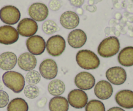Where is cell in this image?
<instances>
[{
  "label": "cell",
  "mask_w": 133,
  "mask_h": 111,
  "mask_svg": "<svg viewBox=\"0 0 133 111\" xmlns=\"http://www.w3.org/2000/svg\"><path fill=\"white\" fill-rule=\"evenodd\" d=\"M48 92L54 96H60L65 90V85L61 80L54 79L48 86Z\"/></svg>",
  "instance_id": "obj_23"
},
{
  "label": "cell",
  "mask_w": 133,
  "mask_h": 111,
  "mask_svg": "<svg viewBox=\"0 0 133 111\" xmlns=\"http://www.w3.org/2000/svg\"><path fill=\"white\" fill-rule=\"evenodd\" d=\"M21 14L17 7L7 5L0 9V20L9 25H15L20 21Z\"/></svg>",
  "instance_id": "obj_5"
},
{
  "label": "cell",
  "mask_w": 133,
  "mask_h": 111,
  "mask_svg": "<svg viewBox=\"0 0 133 111\" xmlns=\"http://www.w3.org/2000/svg\"><path fill=\"white\" fill-rule=\"evenodd\" d=\"M42 29L46 34H52L59 30L57 24L53 20H46L42 25Z\"/></svg>",
  "instance_id": "obj_25"
},
{
  "label": "cell",
  "mask_w": 133,
  "mask_h": 111,
  "mask_svg": "<svg viewBox=\"0 0 133 111\" xmlns=\"http://www.w3.org/2000/svg\"><path fill=\"white\" fill-rule=\"evenodd\" d=\"M18 39L19 33L15 27L9 25L0 27V44L11 45L16 42Z\"/></svg>",
  "instance_id": "obj_8"
},
{
  "label": "cell",
  "mask_w": 133,
  "mask_h": 111,
  "mask_svg": "<svg viewBox=\"0 0 133 111\" xmlns=\"http://www.w3.org/2000/svg\"><path fill=\"white\" fill-rule=\"evenodd\" d=\"M9 103V96L6 92L0 90V108H4Z\"/></svg>",
  "instance_id": "obj_28"
},
{
  "label": "cell",
  "mask_w": 133,
  "mask_h": 111,
  "mask_svg": "<svg viewBox=\"0 0 133 111\" xmlns=\"http://www.w3.org/2000/svg\"><path fill=\"white\" fill-rule=\"evenodd\" d=\"M17 63L20 69L24 71H29L35 68L37 62L35 55L28 52H25L20 55L18 58Z\"/></svg>",
  "instance_id": "obj_18"
},
{
  "label": "cell",
  "mask_w": 133,
  "mask_h": 111,
  "mask_svg": "<svg viewBox=\"0 0 133 111\" xmlns=\"http://www.w3.org/2000/svg\"><path fill=\"white\" fill-rule=\"evenodd\" d=\"M17 31L22 36L31 37L37 32V23L31 18H24L18 24Z\"/></svg>",
  "instance_id": "obj_10"
},
{
  "label": "cell",
  "mask_w": 133,
  "mask_h": 111,
  "mask_svg": "<svg viewBox=\"0 0 133 111\" xmlns=\"http://www.w3.org/2000/svg\"><path fill=\"white\" fill-rule=\"evenodd\" d=\"M29 106L25 99L16 98L12 99L7 105V111H28Z\"/></svg>",
  "instance_id": "obj_22"
},
{
  "label": "cell",
  "mask_w": 133,
  "mask_h": 111,
  "mask_svg": "<svg viewBox=\"0 0 133 111\" xmlns=\"http://www.w3.org/2000/svg\"><path fill=\"white\" fill-rule=\"evenodd\" d=\"M67 100L71 107L80 109L86 106L88 103V96L84 90L75 89L71 90L68 94Z\"/></svg>",
  "instance_id": "obj_6"
},
{
  "label": "cell",
  "mask_w": 133,
  "mask_h": 111,
  "mask_svg": "<svg viewBox=\"0 0 133 111\" xmlns=\"http://www.w3.org/2000/svg\"><path fill=\"white\" fill-rule=\"evenodd\" d=\"M57 63L50 58L44 60L39 66L41 76L45 79L51 80L56 78L57 75Z\"/></svg>",
  "instance_id": "obj_11"
},
{
  "label": "cell",
  "mask_w": 133,
  "mask_h": 111,
  "mask_svg": "<svg viewBox=\"0 0 133 111\" xmlns=\"http://www.w3.org/2000/svg\"><path fill=\"white\" fill-rule=\"evenodd\" d=\"M85 0H69L70 3L75 7H80L84 3Z\"/></svg>",
  "instance_id": "obj_30"
},
{
  "label": "cell",
  "mask_w": 133,
  "mask_h": 111,
  "mask_svg": "<svg viewBox=\"0 0 133 111\" xmlns=\"http://www.w3.org/2000/svg\"><path fill=\"white\" fill-rule=\"evenodd\" d=\"M85 111H106L104 103L99 100L92 99L87 103Z\"/></svg>",
  "instance_id": "obj_24"
},
{
  "label": "cell",
  "mask_w": 133,
  "mask_h": 111,
  "mask_svg": "<svg viewBox=\"0 0 133 111\" xmlns=\"http://www.w3.org/2000/svg\"><path fill=\"white\" fill-rule=\"evenodd\" d=\"M62 7V3L59 0H51L49 3V8L53 11H57Z\"/></svg>",
  "instance_id": "obj_29"
},
{
  "label": "cell",
  "mask_w": 133,
  "mask_h": 111,
  "mask_svg": "<svg viewBox=\"0 0 133 111\" xmlns=\"http://www.w3.org/2000/svg\"><path fill=\"white\" fill-rule=\"evenodd\" d=\"M60 24L66 29L76 28L80 23V18L77 13L73 11H66L60 16Z\"/></svg>",
  "instance_id": "obj_16"
},
{
  "label": "cell",
  "mask_w": 133,
  "mask_h": 111,
  "mask_svg": "<svg viewBox=\"0 0 133 111\" xmlns=\"http://www.w3.org/2000/svg\"><path fill=\"white\" fill-rule=\"evenodd\" d=\"M17 61V57L13 52H4L0 55V68L10 71L15 67Z\"/></svg>",
  "instance_id": "obj_19"
},
{
  "label": "cell",
  "mask_w": 133,
  "mask_h": 111,
  "mask_svg": "<svg viewBox=\"0 0 133 111\" xmlns=\"http://www.w3.org/2000/svg\"><path fill=\"white\" fill-rule=\"evenodd\" d=\"M113 87L110 82L102 80L97 83L95 86L94 92L96 96L102 100L109 99L113 94Z\"/></svg>",
  "instance_id": "obj_14"
},
{
  "label": "cell",
  "mask_w": 133,
  "mask_h": 111,
  "mask_svg": "<svg viewBox=\"0 0 133 111\" xmlns=\"http://www.w3.org/2000/svg\"><path fill=\"white\" fill-rule=\"evenodd\" d=\"M78 65L84 70H95L100 65V59L98 56L88 49H82L78 51L76 55Z\"/></svg>",
  "instance_id": "obj_2"
},
{
  "label": "cell",
  "mask_w": 133,
  "mask_h": 111,
  "mask_svg": "<svg viewBox=\"0 0 133 111\" xmlns=\"http://www.w3.org/2000/svg\"><path fill=\"white\" fill-rule=\"evenodd\" d=\"M75 85L82 90H89L95 85V79L91 73L87 71L80 72L75 78Z\"/></svg>",
  "instance_id": "obj_12"
},
{
  "label": "cell",
  "mask_w": 133,
  "mask_h": 111,
  "mask_svg": "<svg viewBox=\"0 0 133 111\" xmlns=\"http://www.w3.org/2000/svg\"><path fill=\"white\" fill-rule=\"evenodd\" d=\"M107 111H125V110L124 109H123L122 108H121V107H112V108H109Z\"/></svg>",
  "instance_id": "obj_31"
},
{
  "label": "cell",
  "mask_w": 133,
  "mask_h": 111,
  "mask_svg": "<svg viewBox=\"0 0 133 111\" xmlns=\"http://www.w3.org/2000/svg\"><path fill=\"white\" fill-rule=\"evenodd\" d=\"M69 103L68 100L62 96H55L50 100V111H68Z\"/></svg>",
  "instance_id": "obj_21"
},
{
  "label": "cell",
  "mask_w": 133,
  "mask_h": 111,
  "mask_svg": "<svg viewBox=\"0 0 133 111\" xmlns=\"http://www.w3.org/2000/svg\"><path fill=\"white\" fill-rule=\"evenodd\" d=\"M117 104L121 107L127 109L133 108V91L130 90H123L118 92L115 96Z\"/></svg>",
  "instance_id": "obj_17"
},
{
  "label": "cell",
  "mask_w": 133,
  "mask_h": 111,
  "mask_svg": "<svg viewBox=\"0 0 133 111\" xmlns=\"http://www.w3.org/2000/svg\"><path fill=\"white\" fill-rule=\"evenodd\" d=\"M24 93L25 96L29 99H35L39 95V89L36 85H28L24 87Z\"/></svg>",
  "instance_id": "obj_27"
},
{
  "label": "cell",
  "mask_w": 133,
  "mask_h": 111,
  "mask_svg": "<svg viewBox=\"0 0 133 111\" xmlns=\"http://www.w3.org/2000/svg\"><path fill=\"white\" fill-rule=\"evenodd\" d=\"M28 50L33 55L43 54L46 49V42L43 37L39 35H33L29 37L26 40Z\"/></svg>",
  "instance_id": "obj_7"
},
{
  "label": "cell",
  "mask_w": 133,
  "mask_h": 111,
  "mask_svg": "<svg viewBox=\"0 0 133 111\" xmlns=\"http://www.w3.org/2000/svg\"><path fill=\"white\" fill-rule=\"evenodd\" d=\"M106 77L110 83L114 85H121L126 81L127 73L123 68L114 66L107 70Z\"/></svg>",
  "instance_id": "obj_9"
},
{
  "label": "cell",
  "mask_w": 133,
  "mask_h": 111,
  "mask_svg": "<svg viewBox=\"0 0 133 111\" xmlns=\"http://www.w3.org/2000/svg\"><path fill=\"white\" fill-rule=\"evenodd\" d=\"M3 83L8 88L16 94L21 92L25 87V78L20 73L7 71L2 76Z\"/></svg>",
  "instance_id": "obj_1"
},
{
  "label": "cell",
  "mask_w": 133,
  "mask_h": 111,
  "mask_svg": "<svg viewBox=\"0 0 133 111\" xmlns=\"http://www.w3.org/2000/svg\"><path fill=\"white\" fill-rule=\"evenodd\" d=\"M29 16L35 21H43L47 18L49 14L48 8L42 3H33L28 9Z\"/></svg>",
  "instance_id": "obj_13"
},
{
  "label": "cell",
  "mask_w": 133,
  "mask_h": 111,
  "mask_svg": "<svg viewBox=\"0 0 133 111\" xmlns=\"http://www.w3.org/2000/svg\"><path fill=\"white\" fill-rule=\"evenodd\" d=\"M119 63L125 67L133 66V47H125L121 49L117 57Z\"/></svg>",
  "instance_id": "obj_20"
},
{
  "label": "cell",
  "mask_w": 133,
  "mask_h": 111,
  "mask_svg": "<svg viewBox=\"0 0 133 111\" xmlns=\"http://www.w3.org/2000/svg\"><path fill=\"white\" fill-rule=\"evenodd\" d=\"M120 49L119 40L116 36L107 37L100 43L97 52L103 58H110L116 55Z\"/></svg>",
  "instance_id": "obj_3"
},
{
  "label": "cell",
  "mask_w": 133,
  "mask_h": 111,
  "mask_svg": "<svg viewBox=\"0 0 133 111\" xmlns=\"http://www.w3.org/2000/svg\"><path fill=\"white\" fill-rule=\"evenodd\" d=\"M40 73L38 72L36 70H31V71H28V73L25 76V80L28 85H36L39 83L41 81Z\"/></svg>",
  "instance_id": "obj_26"
},
{
  "label": "cell",
  "mask_w": 133,
  "mask_h": 111,
  "mask_svg": "<svg viewBox=\"0 0 133 111\" xmlns=\"http://www.w3.org/2000/svg\"><path fill=\"white\" fill-rule=\"evenodd\" d=\"M67 41L72 48L75 49L80 48L85 45L87 41V35L82 29H75L69 34Z\"/></svg>",
  "instance_id": "obj_15"
},
{
  "label": "cell",
  "mask_w": 133,
  "mask_h": 111,
  "mask_svg": "<svg viewBox=\"0 0 133 111\" xmlns=\"http://www.w3.org/2000/svg\"><path fill=\"white\" fill-rule=\"evenodd\" d=\"M66 42L63 36L59 34L54 35L48 39L46 44V48L48 54L52 57H57L64 52Z\"/></svg>",
  "instance_id": "obj_4"
}]
</instances>
